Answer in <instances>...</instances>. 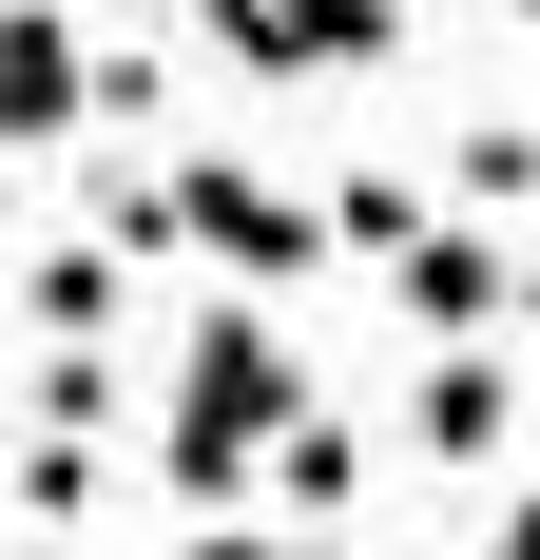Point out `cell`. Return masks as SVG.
Returning a JSON list of instances; mask_svg holds the SVG:
<instances>
[{"label":"cell","mask_w":540,"mask_h":560,"mask_svg":"<svg viewBox=\"0 0 540 560\" xmlns=\"http://www.w3.org/2000/svg\"><path fill=\"white\" fill-rule=\"evenodd\" d=\"M290 406H309L290 329H270V310H213V329L174 348V425H155V483H174V503H232V483H251V445L290 425Z\"/></svg>","instance_id":"cell-1"},{"label":"cell","mask_w":540,"mask_h":560,"mask_svg":"<svg viewBox=\"0 0 540 560\" xmlns=\"http://www.w3.org/2000/svg\"><path fill=\"white\" fill-rule=\"evenodd\" d=\"M155 194H174V252H213L232 290H290V271H328L309 194H290V174H251V155H155Z\"/></svg>","instance_id":"cell-2"},{"label":"cell","mask_w":540,"mask_h":560,"mask_svg":"<svg viewBox=\"0 0 540 560\" xmlns=\"http://www.w3.org/2000/svg\"><path fill=\"white\" fill-rule=\"evenodd\" d=\"M213 20V58H251V78H386L406 58V0H193Z\"/></svg>","instance_id":"cell-3"},{"label":"cell","mask_w":540,"mask_h":560,"mask_svg":"<svg viewBox=\"0 0 540 560\" xmlns=\"http://www.w3.org/2000/svg\"><path fill=\"white\" fill-rule=\"evenodd\" d=\"M386 290H406V329H425V348L521 329V232H502V213H425L406 252H386Z\"/></svg>","instance_id":"cell-4"},{"label":"cell","mask_w":540,"mask_h":560,"mask_svg":"<svg viewBox=\"0 0 540 560\" xmlns=\"http://www.w3.org/2000/svg\"><path fill=\"white\" fill-rule=\"evenodd\" d=\"M406 445H425V464H463V483H502V464H521V348H502V329L425 348V387H406Z\"/></svg>","instance_id":"cell-5"},{"label":"cell","mask_w":540,"mask_h":560,"mask_svg":"<svg viewBox=\"0 0 540 560\" xmlns=\"http://www.w3.org/2000/svg\"><path fill=\"white\" fill-rule=\"evenodd\" d=\"M58 136H78V20L0 0V155H58Z\"/></svg>","instance_id":"cell-6"},{"label":"cell","mask_w":540,"mask_h":560,"mask_svg":"<svg viewBox=\"0 0 540 560\" xmlns=\"http://www.w3.org/2000/svg\"><path fill=\"white\" fill-rule=\"evenodd\" d=\"M116 310H136V252H97V232L20 252V329H39V348H116Z\"/></svg>","instance_id":"cell-7"},{"label":"cell","mask_w":540,"mask_h":560,"mask_svg":"<svg viewBox=\"0 0 540 560\" xmlns=\"http://www.w3.org/2000/svg\"><path fill=\"white\" fill-rule=\"evenodd\" d=\"M251 483H270L290 522H348V503H367V425H328V406H290V425L251 445Z\"/></svg>","instance_id":"cell-8"},{"label":"cell","mask_w":540,"mask_h":560,"mask_svg":"<svg viewBox=\"0 0 540 560\" xmlns=\"http://www.w3.org/2000/svg\"><path fill=\"white\" fill-rule=\"evenodd\" d=\"M0 522H20V541L97 522V425H20V464H0Z\"/></svg>","instance_id":"cell-9"},{"label":"cell","mask_w":540,"mask_h":560,"mask_svg":"<svg viewBox=\"0 0 540 560\" xmlns=\"http://www.w3.org/2000/svg\"><path fill=\"white\" fill-rule=\"evenodd\" d=\"M193 560H367V541H348V522H213L193 503Z\"/></svg>","instance_id":"cell-10"},{"label":"cell","mask_w":540,"mask_h":560,"mask_svg":"<svg viewBox=\"0 0 540 560\" xmlns=\"http://www.w3.org/2000/svg\"><path fill=\"white\" fill-rule=\"evenodd\" d=\"M20 425H116V368H97V348H39V387H20Z\"/></svg>","instance_id":"cell-11"},{"label":"cell","mask_w":540,"mask_h":560,"mask_svg":"<svg viewBox=\"0 0 540 560\" xmlns=\"http://www.w3.org/2000/svg\"><path fill=\"white\" fill-rule=\"evenodd\" d=\"M463 213H502V232H521V116H483V136H463Z\"/></svg>","instance_id":"cell-12"}]
</instances>
